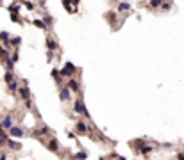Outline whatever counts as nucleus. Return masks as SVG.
Returning a JSON list of instances; mask_svg holds the SVG:
<instances>
[{"label":"nucleus","instance_id":"14","mask_svg":"<svg viewBox=\"0 0 184 160\" xmlns=\"http://www.w3.org/2000/svg\"><path fill=\"white\" fill-rule=\"evenodd\" d=\"M68 85H70V89H73V91H77V89H79V84H77L75 80H70V82H68Z\"/></svg>","mask_w":184,"mask_h":160},{"label":"nucleus","instance_id":"1","mask_svg":"<svg viewBox=\"0 0 184 160\" xmlns=\"http://www.w3.org/2000/svg\"><path fill=\"white\" fill-rule=\"evenodd\" d=\"M73 71H75L73 64H71V62H66V66H65L63 69H61V77H70V75L73 73Z\"/></svg>","mask_w":184,"mask_h":160},{"label":"nucleus","instance_id":"26","mask_svg":"<svg viewBox=\"0 0 184 160\" xmlns=\"http://www.w3.org/2000/svg\"><path fill=\"white\" fill-rule=\"evenodd\" d=\"M75 157H77V158H86V157H88V155H86V153H77V155H75Z\"/></svg>","mask_w":184,"mask_h":160},{"label":"nucleus","instance_id":"27","mask_svg":"<svg viewBox=\"0 0 184 160\" xmlns=\"http://www.w3.org/2000/svg\"><path fill=\"white\" fill-rule=\"evenodd\" d=\"M25 5H27V9H30V11H32V9H34V5H32V4H30V2H25Z\"/></svg>","mask_w":184,"mask_h":160},{"label":"nucleus","instance_id":"7","mask_svg":"<svg viewBox=\"0 0 184 160\" xmlns=\"http://www.w3.org/2000/svg\"><path fill=\"white\" fill-rule=\"evenodd\" d=\"M63 5H65L68 11H70V13H75V11H77L73 5H71V2H70V0H63Z\"/></svg>","mask_w":184,"mask_h":160},{"label":"nucleus","instance_id":"6","mask_svg":"<svg viewBox=\"0 0 184 160\" xmlns=\"http://www.w3.org/2000/svg\"><path fill=\"white\" fill-rule=\"evenodd\" d=\"M59 96H61V100H63V101H65V100H68V98H70V91H68V87L61 89V94H59Z\"/></svg>","mask_w":184,"mask_h":160},{"label":"nucleus","instance_id":"12","mask_svg":"<svg viewBox=\"0 0 184 160\" xmlns=\"http://www.w3.org/2000/svg\"><path fill=\"white\" fill-rule=\"evenodd\" d=\"M13 66H14V61H13V59H7V61H5V68H7L9 71H11V69H13Z\"/></svg>","mask_w":184,"mask_h":160},{"label":"nucleus","instance_id":"4","mask_svg":"<svg viewBox=\"0 0 184 160\" xmlns=\"http://www.w3.org/2000/svg\"><path fill=\"white\" fill-rule=\"evenodd\" d=\"M9 130H11V135H13V137H22V135H23V132H22V128H16V126H11V128H9Z\"/></svg>","mask_w":184,"mask_h":160},{"label":"nucleus","instance_id":"28","mask_svg":"<svg viewBox=\"0 0 184 160\" xmlns=\"http://www.w3.org/2000/svg\"><path fill=\"white\" fill-rule=\"evenodd\" d=\"M0 2H2V0H0Z\"/></svg>","mask_w":184,"mask_h":160},{"label":"nucleus","instance_id":"3","mask_svg":"<svg viewBox=\"0 0 184 160\" xmlns=\"http://www.w3.org/2000/svg\"><path fill=\"white\" fill-rule=\"evenodd\" d=\"M11 126H13V119H11V116H5L4 119H2V128H4V130H9Z\"/></svg>","mask_w":184,"mask_h":160},{"label":"nucleus","instance_id":"19","mask_svg":"<svg viewBox=\"0 0 184 160\" xmlns=\"http://www.w3.org/2000/svg\"><path fill=\"white\" fill-rule=\"evenodd\" d=\"M77 130H79V132H86L88 128H86V125H84V123H77Z\"/></svg>","mask_w":184,"mask_h":160},{"label":"nucleus","instance_id":"5","mask_svg":"<svg viewBox=\"0 0 184 160\" xmlns=\"http://www.w3.org/2000/svg\"><path fill=\"white\" fill-rule=\"evenodd\" d=\"M20 96H22L23 100H29V96H30V91H29V87H22V89H20Z\"/></svg>","mask_w":184,"mask_h":160},{"label":"nucleus","instance_id":"10","mask_svg":"<svg viewBox=\"0 0 184 160\" xmlns=\"http://www.w3.org/2000/svg\"><path fill=\"white\" fill-rule=\"evenodd\" d=\"M48 148L52 149V151H57V141H56V139H52V141L48 142Z\"/></svg>","mask_w":184,"mask_h":160},{"label":"nucleus","instance_id":"18","mask_svg":"<svg viewBox=\"0 0 184 160\" xmlns=\"http://www.w3.org/2000/svg\"><path fill=\"white\" fill-rule=\"evenodd\" d=\"M139 151H141L143 155H147V153H150V151H152V148H150V146H143V148L139 149Z\"/></svg>","mask_w":184,"mask_h":160},{"label":"nucleus","instance_id":"8","mask_svg":"<svg viewBox=\"0 0 184 160\" xmlns=\"http://www.w3.org/2000/svg\"><path fill=\"white\" fill-rule=\"evenodd\" d=\"M130 9V5L127 4V2H122L120 5H118V11H120V13H124V11H129Z\"/></svg>","mask_w":184,"mask_h":160},{"label":"nucleus","instance_id":"15","mask_svg":"<svg viewBox=\"0 0 184 160\" xmlns=\"http://www.w3.org/2000/svg\"><path fill=\"white\" fill-rule=\"evenodd\" d=\"M7 9L11 11V13H18V11H20V5H18V4H13V5H9Z\"/></svg>","mask_w":184,"mask_h":160},{"label":"nucleus","instance_id":"9","mask_svg":"<svg viewBox=\"0 0 184 160\" xmlns=\"http://www.w3.org/2000/svg\"><path fill=\"white\" fill-rule=\"evenodd\" d=\"M0 39H2L5 45H9V34L7 32H0Z\"/></svg>","mask_w":184,"mask_h":160},{"label":"nucleus","instance_id":"11","mask_svg":"<svg viewBox=\"0 0 184 160\" xmlns=\"http://www.w3.org/2000/svg\"><path fill=\"white\" fill-rule=\"evenodd\" d=\"M4 142H7V137L4 133V128H0V144H4Z\"/></svg>","mask_w":184,"mask_h":160},{"label":"nucleus","instance_id":"25","mask_svg":"<svg viewBox=\"0 0 184 160\" xmlns=\"http://www.w3.org/2000/svg\"><path fill=\"white\" fill-rule=\"evenodd\" d=\"M11 43H13V45H20V37H13Z\"/></svg>","mask_w":184,"mask_h":160},{"label":"nucleus","instance_id":"16","mask_svg":"<svg viewBox=\"0 0 184 160\" xmlns=\"http://www.w3.org/2000/svg\"><path fill=\"white\" fill-rule=\"evenodd\" d=\"M34 25L39 27V29H45V27H47V25H45V21H41V20H34Z\"/></svg>","mask_w":184,"mask_h":160},{"label":"nucleus","instance_id":"13","mask_svg":"<svg viewBox=\"0 0 184 160\" xmlns=\"http://www.w3.org/2000/svg\"><path fill=\"white\" fill-rule=\"evenodd\" d=\"M0 57H4V59H7V57H9V52H7L4 46H0Z\"/></svg>","mask_w":184,"mask_h":160},{"label":"nucleus","instance_id":"21","mask_svg":"<svg viewBox=\"0 0 184 160\" xmlns=\"http://www.w3.org/2000/svg\"><path fill=\"white\" fill-rule=\"evenodd\" d=\"M9 89H11V91H16V89H18V85L14 84V80H13V82H9Z\"/></svg>","mask_w":184,"mask_h":160},{"label":"nucleus","instance_id":"23","mask_svg":"<svg viewBox=\"0 0 184 160\" xmlns=\"http://www.w3.org/2000/svg\"><path fill=\"white\" fill-rule=\"evenodd\" d=\"M161 4V0H152L150 2V7H156V5H159Z\"/></svg>","mask_w":184,"mask_h":160},{"label":"nucleus","instance_id":"17","mask_svg":"<svg viewBox=\"0 0 184 160\" xmlns=\"http://www.w3.org/2000/svg\"><path fill=\"white\" fill-rule=\"evenodd\" d=\"M47 46H48L50 50H54V48H56V43H54L52 39H50V37H47Z\"/></svg>","mask_w":184,"mask_h":160},{"label":"nucleus","instance_id":"24","mask_svg":"<svg viewBox=\"0 0 184 160\" xmlns=\"http://www.w3.org/2000/svg\"><path fill=\"white\" fill-rule=\"evenodd\" d=\"M45 25H52V18H50V16L45 18Z\"/></svg>","mask_w":184,"mask_h":160},{"label":"nucleus","instance_id":"2","mask_svg":"<svg viewBox=\"0 0 184 160\" xmlns=\"http://www.w3.org/2000/svg\"><path fill=\"white\" fill-rule=\"evenodd\" d=\"M75 112H77V114H84V116H89L82 101H77V103H75Z\"/></svg>","mask_w":184,"mask_h":160},{"label":"nucleus","instance_id":"20","mask_svg":"<svg viewBox=\"0 0 184 160\" xmlns=\"http://www.w3.org/2000/svg\"><path fill=\"white\" fill-rule=\"evenodd\" d=\"M14 80V77H13V73L11 71H7V75H5V82L9 84V82H13Z\"/></svg>","mask_w":184,"mask_h":160},{"label":"nucleus","instance_id":"22","mask_svg":"<svg viewBox=\"0 0 184 160\" xmlns=\"http://www.w3.org/2000/svg\"><path fill=\"white\" fill-rule=\"evenodd\" d=\"M9 142V146L11 148H14V149H20V144H16V142H13V141H7Z\"/></svg>","mask_w":184,"mask_h":160}]
</instances>
